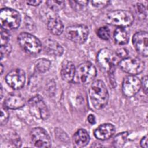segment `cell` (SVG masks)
Here are the masks:
<instances>
[{
    "instance_id": "1",
    "label": "cell",
    "mask_w": 148,
    "mask_h": 148,
    "mask_svg": "<svg viewBox=\"0 0 148 148\" xmlns=\"http://www.w3.org/2000/svg\"><path fill=\"white\" fill-rule=\"evenodd\" d=\"M89 96L94 108H103L109 100L108 91L103 82L100 80L93 82L89 89Z\"/></svg>"
},
{
    "instance_id": "2",
    "label": "cell",
    "mask_w": 148,
    "mask_h": 148,
    "mask_svg": "<svg viewBox=\"0 0 148 148\" xmlns=\"http://www.w3.org/2000/svg\"><path fill=\"white\" fill-rule=\"evenodd\" d=\"M97 58L101 69L109 75L113 73L116 65H118L120 61L116 54L106 48L102 49L98 52Z\"/></svg>"
},
{
    "instance_id": "3",
    "label": "cell",
    "mask_w": 148,
    "mask_h": 148,
    "mask_svg": "<svg viewBox=\"0 0 148 148\" xmlns=\"http://www.w3.org/2000/svg\"><path fill=\"white\" fill-rule=\"evenodd\" d=\"M105 21L110 25L124 28L130 26L133 23L134 16L130 11L116 10L107 13Z\"/></svg>"
},
{
    "instance_id": "4",
    "label": "cell",
    "mask_w": 148,
    "mask_h": 148,
    "mask_svg": "<svg viewBox=\"0 0 148 148\" xmlns=\"http://www.w3.org/2000/svg\"><path fill=\"white\" fill-rule=\"evenodd\" d=\"M97 69L90 62H84L76 69L73 82L76 83L87 84L93 82L97 76Z\"/></svg>"
},
{
    "instance_id": "5",
    "label": "cell",
    "mask_w": 148,
    "mask_h": 148,
    "mask_svg": "<svg viewBox=\"0 0 148 148\" xmlns=\"http://www.w3.org/2000/svg\"><path fill=\"white\" fill-rule=\"evenodd\" d=\"M1 28L6 31L16 29L20 25L21 16L18 12L9 8H2L0 11Z\"/></svg>"
},
{
    "instance_id": "6",
    "label": "cell",
    "mask_w": 148,
    "mask_h": 148,
    "mask_svg": "<svg viewBox=\"0 0 148 148\" xmlns=\"http://www.w3.org/2000/svg\"><path fill=\"white\" fill-rule=\"evenodd\" d=\"M17 40L21 48L27 54L35 55L41 51L42 46L40 41L31 34L21 32L18 35Z\"/></svg>"
},
{
    "instance_id": "7",
    "label": "cell",
    "mask_w": 148,
    "mask_h": 148,
    "mask_svg": "<svg viewBox=\"0 0 148 148\" xmlns=\"http://www.w3.org/2000/svg\"><path fill=\"white\" fill-rule=\"evenodd\" d=\"M120 69L131 75H136L141 73L145 69V62L135 57H127L121 59L118 64Z\"/></svg>"
},
{
    "instance_id": "8",
    "label": "cell",
    "mask_w": 148,
    "mask_h": 148,
    "mask_svg": "<svg viewBox=\"0 0 148 148\" xmlns=\"http://www.w3.org/2000/svg\"><path fill=\"white\" fill-rule=\"evenodd\" d=\"M29 112L36 118L46 120L50 115L49 110L43 98L39 95L31 98L28 102Z\"/></svg>"
},
{
    "instance_id": "9",
    "label": "cell",
    "mask_w": 148,
    "mask_h": 148,
    "mask_svg": "<svg viewBox=\"0 0 148 148\" xmlns=\"http://www.w3.org/2000/svg\"><path fill=\"white\" fill-rule=\"evenodd\" d=\"M65 34L69 40L76 43H83L88 38L89 29L85 25L76 24L68 27Z\"/></svg>"
},
{
    "instance_id": "10",
    "label": "cell",
    "mask_w": 148,
    "mask_h": 148,
    "mask_svg": "<svg viewBox=\"0 0 148 148\" xmlns=\"http://www.w3.org/2000/svg\"><path fill=\"white\" fill-rule=\"evenodd\" d=\"M30 136L32 143L35 146L38 147H49L51 146L50 138L43 128L36 127L32 129Z\"/></svg>"
},
{
    "instance_id": "11",
    "label": "cell",
    "mask_w": 148,
    "mask_h": 148,
    "mask_svg": "<svg viewBox=\"0 0 148 148\" xmlns=\"http://www.w3.org/2000/svg\"><path fill=\"white\" fill-rule=\"evenodd\" d=\"M5 80L7 84L13 89H21L25 82V72L20 68L14 69L6 75Z\"/></svg>"
},
{
    "instance_id": "12",
    "label": "cell",
    "mask_w": 148,
    "mask_h": 148,
    "mask_svg": "<svg viewBox=\"0 0 148 148\" xmlns=\"http://www.w3.org/2000/svg\"><path fill=\"white\" fill-rule=\"evenodd\" d=\"M141 88V81L135 75L127 76L122 83V90L123 94L128 97H131L136 95Z\"/></svg>"
},
{
    "instance_id": "13",
    "label": "cell",
    "mask_w": 148,
    "mask_h": 148,
    "mask_svg": "<svg viewBox=\"0 0 148 148\" xmlns=\"http://www.w3.org/2000/svg\"><path fill=\"white\" fill-rule=\"evenodd\" d=\"M132 43L136 51L143 57H146L148 54V34L146 31L136 32L132 37Z\"/></svg>"
},
{
    "instance_id": "14",
    "label": "cell",
    "mask_w": 148,
    "mask_h": 148,
    "mask_svg": "<svg viewBox=\"0 0 148 148\" xmlns=\"http://www.w3.org/2000/svg\"><path fill=\"white\" fill-rule=\"evenodd\" d=\"M115 132L114 126L110 123H105L98 126L94 131V136L101 140L111 138Z\"/></svg>"
},
{
    "instance_id": "15",
    "label": "cell",
    "mask_w": 148,
    "mask_h": 148,
    "mask_svg": "<svg viewBox=\"0 0 148 148\" xmlns=\"http://www.w3.org/2000/svg\"><path fill=\"white\" fill-rule=\"evenodd\" d=\"M25 100L24 97L16 93H12L9 94L5 100L4 105L10 109H19L24 106Z\"/></svg>"
},
{
    "instance_id": "16",
    "label": "cell",
    "mask_w": 148,
    "mask_h": 148,
    "mask_svg": "<svg viewBox=\"0 0 148 148\" xmlns=\"http://www.w3.org/2000/svg\"><path fill=\"white\" fill-rule=\"evenodd\" d=\"M43 49L46 53L53 56H61L64 53L62 47L57 42L52 39H46L43 42Z\"/></svg>"
},
{
    "instance_id": "17",
    "label": "cell",
    "mask_w": 148,
    "mask_h": 148,
    "mask_svg": "<svg viewBox=\"0 0 148 148\" xmlns=\"http://www.w3.org/2000/svg\"><path fill=\"white\" fill-rule=\"evenodd\" d=\"M47 26L49 31L54 35H60L64 31L63 23L60 18L56 15L49 17Z\"/></svg>"
},
{
    "instance_id": "18",
    "label": "cell",
    "mask_w": 148,
    "mask_h": 148,
    "mask_svg": "<svg viewBox=\"0 0 148 148\" xmlns=\"http://www.w3.org/2000/svg\"><path fill=\"white\" fill-rule=\"evenodd\" d=\"M76 72L74 64L69 61L64 62L61 69V76L63 80L66 82H73Z\"/></svg>"
},
{
    "instance_id": "19",
    "label": "cell",
    "mask_w": 148,
    "mask_h": 148,
    "mask_svg": "<svg viewBox=\"0 0 148 148\" xmlns=\"http://www.w3.org/2000/svg\"><path fill=\"white\" fill-rule=\"evenodd\" d=\"M73 139V142L76 147H83L89 143L90 138L86 130L79 129L75 133Z\"/></svg>"
},
{
    "instance_id": "20",
    "label": "cell",
    "mask_w": 148,
    "mask_h": 148,
    "mask_svg": "<svg viewBox=\"0 0 148 148\" xmlns=\"http://www.w3.org/2000/svg\"><path fill=\"white\" fill-rule=\"evenodd\" d=\"M113 39L116 43L119 45L127 44L129 41L128 34L122 27H117L113 33Z\"/></svg>"
},
{
    "instance_id": "21",
    "label": "cell",
    "mask_w": 148,
    "mask_h": 148,
    "mask_svg": "<svg viewBox=\"0 0 148 148\" xmlns=\"http://www.w3.org/2000/svg\"><path fill=\"white\" fill-rule=\"evenodd\" d=\"M51 62L46 58H40L36 61L35 64L36 70L40 73H44L50 68Z\"/></svg>"
},
{
    "instance_id": "22",
    "label": "cell",
    "mask_w": 148,
    "mask_h": 148,
    "mask_svg": "<svg viewBox=\"0 0 148 148\" xmlns=\"http://www.w3.org/2000/svg\"><path fill=\"white\" fill-rule=\"evenodd\" d=\"M128 133L127 132H123L117 134L114 139L113 144L116 147H121L124 146L127 141Z\"/></svg>"
},
{
    "instance_id": "23",
    "label": "cell",
    "mask_w": 148,
    "mask_h": 148,
    "mask_svg": "<svg viewBox=\"0 0 148 148\" xmlns=\"http://www.w3.org/2000/svg\"><path fill=\"white\" fill-rule=\"evenodd\" d=\"M46 3L49 8L53 12L60 11L65 6V1H47Z\"/></svg>"
},
{
    "instance_id": "24",
    "label": "cell",
    "mask_w": 148,
    "mask_h": 148,
    "mask_svg": "<svg viewBox=\"0 0 148 148\" xmlns=\"http://www.w3.org/2000/svg\"><path fill=\"white\" fill-rule=\"evenodd\" d=\"M97 34L99 38L105 40H108L110 36V30L109 28L106 26L100 27L98 29Z\"/></svg>"
},
{
    "instance_id": "25",
    "label": "cell",
    "mask_w": 148,
    "mask_h": 148,
    "mask_svg": "<svg viewBox=\"0 0 148 148\" xmlns=\"http://www.w3.org/2000/svg\"><path fill=\"white\" fill-rule=\"evenodd\" d=\"M8 142L10 144L9 146L10 147H20L21 146V140L16 134H12L9 136V137H8Z\"/></svg>"
},
{
    "instance_id": "26",
    "label": "cell",
    "mask_w": 148,
    "mask_h": 148,
    "mask_svg": "<svg viewBox=\"0 0 148 148\" xmlns=\"http://www.w3.org/2000/svg\"><path fill=\"white\" fill-rule=\"evenodd\" d=\"M71 7L75 10H81L88 3L87 1H70Z\"/></svg>"
},
{
    "instance_id": "27",
    "label": "cell",
    "mask_w": 148,
    "mask_h": 148,
    "mask_svg": "<svg viewBox=\"0 0 148 148\" xmlns=\"http://www.w3.org/2000/svg\"><path fill=\"white\" fill-rule=\"evenodd\" d=\"M9 117V113L8 111V108L4 105V107L1 108V119L0 123L1 125H5L8 121Z\"/></svg>"
},
{
    "instance_id": "28",
    "label": "cell",
    "mask_w": 148,
    "mask_h": 148,
    "mask_svg": "<svg viewBox=\"0 0 148 148\" xmlns=\"http://www.w3.org/2000/svg\"><path fill=\"white\" fill-rule=\"evenodd\" d=\"M9 39L10 35L8 33V31L2 29L1 31V46L8 45Z\"/></svg>"
},
{
    "instance_id": "29",
    "label": "cell",
    "mask_w": 148,
    "mask_h": 148,
    "mask_svg": "<svg viewBox=\"0 0 148 148\" xmlns=\"http://www.w3.org/2000/svg\"><path fill=\"white\" fill-rule=\"evenodd\" d=\"M11 51V46L10 45H7L5 46H1V60L2 59L3 57L5 56H8Z\"/></svg>"
},
{
    "instance_id": "30",
    "label": "cell",
    "mask_w": 148,
    "mask_h": 148,
    "mask_svg": "<svg viewBox=\"0 0 148 148\" xmlns=\"http://www.w3.org/2000/svg\"><path fill=\"white\" fill-rule=\"evenodd\" d=\"M117 56L121 59H123L127 57H128V53L127 50L124 48H120L117 50V51L115 52Z\"/></svg>"
},
{
    "instance_id": "31",
    "label": "cell",
    "mask_w": 148,
    "mask_h": 148,
    "mask_svg": "<svg viewBox=\"0 0 148 148\" xmlns=\"http://www.w3.org/2000/svg\"><path fill=\"white\" fill-rule=\"evenodd\" d=\"M109 1H91L92 5L96 8H103L106 6L109 3Z\"/></svg>"
},
{
    "instance_id": "32",
    "label": "cell",
    "mask_w": 148,
    "mask_h": 148,
    "mask_svg": "<svg viewBox=\"0 0 148 148\" xmlns=\"http://www.w3.org/2000/svg\"><path fill=\"white\" fill-rule=\"evenodd\" d=\"M136 9H137L138 13L140 14L143 15V16L147 15V8L143 4L140 3H137Z\"/></svg>"
},
{
    "instance_id": "33",
    "label": "cell",
    "mask_w": 148,
    "mask_h": 148,
    "mask_svg": "<svg viewBox=\"0 0 148 148\" xmlns=\"http://www.w3.org/2000/svg\"><path fill=\"white\" fill-rule=\"evenodd\" d=\"M147 76L145 75L143 76L141 81V87L143 89V92L147 94Z\"/></svg>"
},
{
    "instance_id": "34",
    "label": "cell",
    "mask_w": 148,
    "mask_h": 148,
    "mask_svg": "<svg viewBox=\"0 0 148 148\" xmlns=\"http://www.w3.org/2000/svg\"><path fill=\"white\" fill-rule=\"evenodd\" d=\"M140 145L142 147H144V148L147 147V135H145L142 138L140 142Z\"/></svg>"
},
{
    "instance_id": "35",
    "label": "cell",
    "mask_w": 148,
    "mask_h": 148,
    "mask_svg": "<svg viewBox=\"0 0 148 148\" xmlns=\"http://www.w3.org/2000/svg\"><path fill=\"white\" fill-rule=\"evenodd\" d=\"M40 3H42V1H39V0H33V1H27V3L29 5L31 6H38L39 5Z\"/></svg>"
},
{
    "instance_id": "36",
    "label": "cell",
    "mask_w": 148,
    "mask_h": 148,
    "mask_svg": "<svg viewBox=\"0 0 148 148\" xmlns=\"http://www.w3.org/2000/svg\"><path fill=\"white\" fill-rule=\"evenodd\" d=\"M87 120H88V121L89 122V123L92 125L95 124V123H96L95 117L94 116V114H89L87 117Z\"/></svg>"
},
{
    "instance_id": "37",
    "label": "cell",
    "mask_w": 148,
    "mask_h": 148,
    "mask_svg": "<svg viewBox=\"0 0 148 148\" xmlns=\"http://www.w3.org/2000/svg\"><path fill=\"white\" fill-rule=\"evenodd\" d=\"M0 66H1V68H0V69H1V74H2V72H3V65H2V64H1Z\"/></svg>"
},
{
    "instance_id": "38",
    "label": "cell",
    "mask_w": 148,
    "mask_h": 148,
    "mask_svg": "<svg viewBox=\"0 0 148 148\" xmlns=\"http://www.w3.org/2000/svg\"><path fill=\"white\" fill-rule=\"evenodd\" d=\"M2 94H3L2 87V86H1V99H2Z\"/></svg>"
}]
</instances>
